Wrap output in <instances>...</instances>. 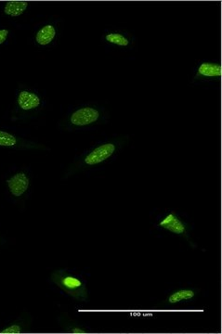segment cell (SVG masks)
Returning a JSON list of instances; mask_svg holds the SVG:
<instances>
[{
    "mask_svg": "<svg viewBox=\"0 0 222 334\" xmlns=\"http://www.w3.org/2000/svg\"><path fill=\"white\" fill-rule=\"evenodd\" d=\"M17 144V138L13 135L0 131V146L14 147Z\"/></svg>",
    "mask_w": 222,
    "mask_h": 334,
    "instance_id": "11",
    "label": "cell"
},
{
    "mask_svg": "<svg viewBox=\"0 0 222 334\" xmlns=\"http://www.w3.org/2000/svg\"><path fill=\"white\" fill-rule=\"evenodd\" d=\"M8 34H9L8 30H0V44H3L7 40Z\"/></svg>",
    "mask_w": 222,
    "mask_h": 334,
    "instance_id": "14",
    "label": "cell"
},
{
    "mask_svg": "<svg viewBox=\"0 0 222 334\" xmlns=\"http://www.w3.org/2000/svg\"><path fill=\"white\" fill-rule=\"evenodd\" d=\"M29 183V178L26 177L24 173H18L9 180H7V184L10 188V191L15 197L21 196L28 189Z\"/></svg>",
    "mask_w": 222,
    "mask_h": 334,
    "instance_id": "5",
    "label": "cell"
},
{
    "mask_svg": "<svg viewBox=\"0 0 222 334\" xmlns=\"http://www.w3.org/2000/svg\"><path fill=\"white\" fill-rule=\"evenodd\" d=\"M51 281L77 301H88V292L84 282L67 270H56L51 275Z\"/></svg>",
    "mask_w": 222,
    "mask_h": 334,
    "instance_id": "1",
    "label": "cell"
},
{
    "mask_svg": "<svg viewBox=\"0 0 222 334\" xmlns=\"http://www.w3.org/2000/svg\"><path fill=\"white\" fill-rule=\"evenodd\" d=\"M194 292L191 290H180L178 292H173L170 297L168 302L170 303H176L181 301L190 300L194 297Z\"/></svg>",
    "mask_w": 222,
    "mask_h": 334,
    "instance_id": "10",
    "label": "cell"
},
{
    "mask_svg": "<svg viewBox=\"0 0 222 334\" xmlns=\"http://www.w3.org/2000/svg\"><path fill=\"white\" fill-rule=\"evenodd\" d=\"M27 7L28 2L26 1H9L5 6L4 12L11 17H17L21 15Z\"/></svg>",
    "mask_w": 222,
    "mask_h": 334,
    "instance_id": "7",
    "label": "cell"
},
{
    "mask_svg": "<svg viewBox=\"0 0 222 334\" xmlns=\"http://www.w3.org/2000/svg\"><path fill=\"white\" fill-rule=\"evenodd\" d=\"M55 35H56V31L52 25H46L43 27L42 29L37 32L35 40L39 45L45 46L52 41Z\"/></svg>",
    "mask_w": 222,
    "mask_h": 334,
    "instance_id": "8",
    "label": "cell"
},
{
    "mask_svg": "<svg viewBox=\"0 0 222 334\" xmlns=\"http://www.w3.org/2000/svg\"><path fill=\"white\" fill-rule=\"evenodd\" d=\"M159 226L164 230H169L170 232L177 235H185L187 233V226L184 222L180 219L178 216L174 213L170 214L159 224Z\"/></svg>",
    "mask_w": 222,
    "mask_h": 334,
    "instance_id": "4",
    "label": "cell"
},
{
    "mask_svg": "<svg viewBox=\"0 0 222 334\" xmlns=\"http://www.w3.org/2000/svg\"><path fill=\"white\" fill-rule=\"evenodd\" d=\"M115 150H116V146L111 143L98 147L92 152H90L87 156L85 157V163L89 166L100 164L111 156L115 152Z\"/></svg>",
    "mask_w": 222,
    "mask_h": 334,
    "instance_id": "3",
    "label": "cell"
},
{
    "mask_svg": "<svg viewBox=\"0 0 222 334\" xmlns=\"http://www.w3.org/2000/svg\"><path fill=\"white\" fill-rule=\"evenodd\" d=\"M22 332V328L20 325H12L11 327L1 331V334H21Z\"/></svg>",
    "mask_w": 222,
    "mask_h": 334,
    "instance_id": "13",
    "label": "cell"
},
{
    "mask_svg": "<svg viewBox=\"0 0 222 334\" xmlns=\"http://www.w3.org/2000/svg\"><path fill=\"white\" fill-rule=\"evenodd\" d=\"M106 40L110 43L116 44L118 46H123V47H126L129 43L127 38L120 33H109L106 35Z\"/></svg>",
    "mask_w": 222,
    "mask_h": 334,
    "instance_id": "12",
    "label": "cell"
},
{
    "mask_svg": "<svg viewBox=\"0 0 222 334\" xmlns=\"http://www.w3.org/2000/svg\"><path fill=\"white\" fill-rule=\"evenodd\" d=\"M198 71L200 74L206 77H217L222 75V67L216 63H203Z\"/></svg>",
    "mask_w": 222,
    "mask_h": 334,
    "instance_id": "9",
    "label": "cell"
},
{
    "mask_svg": "<svg viewBox=\"0 0 222 334\" xmlns=\"http://www.w3.org/2000/svg\"><path fill=\"white\" fill-rule=\"evenodd\" d=\"M18 104L22 110H32L40 105V99L37 97V95L32 92L21 91L18 97Z\"/></svg>",
    "mask_w": 222,
    "mask_h": 334,
    "instance_id": "6",
    "label": "cell"
},
{
    "mask_svg": "<svg viewBox=\"0 0 222 334\" xmlns=\"http://www.w3.org/2000/svg\"><path fill=\"white\" fill-rule=\"evenodd\" d=\"M99 112L93 109V108H82L76 112L71 116V123L74 125L78 126H83L95 123L99 118Z\"/></svg>",
    "mask_w": 222,
    "mask_h": 334,
    "instance_id": "2",
    "label": "cell"
}]
</instances>
